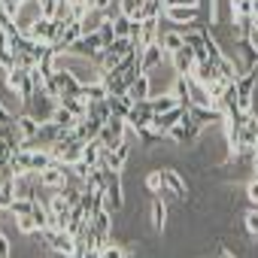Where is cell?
<instances>
[{
  "instance_id": "7a4b0ae2",
  "label": "cell",
  "mask_w": 258,
  "mask_h": 258,
  "mask_svg": "<svg viewBox=\"0 0 258 258\" xmlns=\"http://www.w3.org/2000/svg\"><path fill=\"white\" fill-rule=\"evenodd\" d=\"M255 82H258V67L237 76L234 85H237V109L240 112H252V106H255Z\"/></svg>"
},
{
  "instance_id": "60d3db41",
  "label": "cell",
  "mask_w": 258,
  "mask_h": 258,
  "mask_svg": "<svg viewBox=\"0 0 258 258\" xmlns=\"http://www.w3.org/2000/svg\"><path fill=\"white\" fill-rule=\"evenodd\" d=\"M0 258H10V240L0 234Z\"/></svg>"
},
{
  "instance_id": "30bf717a",
  "label": "cell",
  "mask_w": 258,
  "mask_h": 258,
  "mask_svg": "<svg viewBox=\"0 0 258 258\" xmlns=\"http://www.w3.org/2000/svg\"><path fill=\"white\" fill-rule=\"evenodd\" d=\"M185 106H173V109H167V112H161V115H155L152 118V131H158L161 137H167V131H170V127L173 124H179L182 118H185Z\"/></svg>"
},
{
  "instance_id": "ab89813d",
  "label": "cell",
  "mask_w": 258,
  "mask_h": 258,
  "mask_svg": "<svg viewBox=\"0 0 258 258\" xmlns=\"http://www.w3.org/2000/svg\"><path fill=\"white\" fill-rule=\"evenodd\" d=\"M164 7H191V10H201V0H164Z\"/></svg>"
},
{
  "instance_id": "1f68e13d",
  "label": "cell",
  "mask_w": 258,
  "mask_h": 258,
  "mask_svg": "<svg viewBox=\"0 0 258 258\" xmlns=\"http://www.w3.org/2000/svg\"><path fill=\"white\" fill-rule=\"evenodd\" d=\"M73 207H70V201L64 198V191L58 188L55 195H52V201H49V213H70Z\"/></svg>"
},
{
  "instance_id": "3957f363",
  "label": "cell",
  "mask_w": 258,
  "mask_h": 258,
  "mask_svg": "<svg viewBox=\"0 0 258 258\" xmlns=\"http://www.w3.org/2000/svg\"><path fill=\"white\" fill-rule=\"evenodd\" d=\"M106 182H103V210L106 213H118L124 207V198H121V176L118 170H103Z\"/></svg>"
},
{
  "instance_id": "ba28073f",
  "label": "cell",
  "mask_w": 258,
  "mask_h": 258,
  "mask_svg": "<svg viewBox=\"0 0 258 258\" xmlns=\"http://www.w3.org/2000/svg\"><path fill=\"white\" fill-rule=\"evenodd\" d=\"M124 131H127V121L124 118H118V115H109L106 121H103V127H100V143H103V149H109V146H115L121 137H124Z\"/></svg>"
},
{
  "instance_id": "f35d334b",
  "label": "cell",
  "mask_w": 258,
  "mask_h": 258,
  "mask_svg": "<svg viewBox=\"0 0 258 258\" xmlns=\"http://www.w3.org/2000/svg\"><path fill=\"white\" fill-rule=\"evenodd\" d=\"M246 198L252 201V207H258V176H255V179L246 185Z\"/></svg>"
},
{
  "instance_id": "44dd1931",
  "label": "cell",
  "mask_w": 258,
  "mask_h": 258,
  "mask_svg": "<svg viewBox=\"0 0 258 258\" xmlns=\"http://www.w3.org/2000/svg\"><path fill=\"white\" fill-rule=\"evenodd\" d=\"M216 73H219V79L222 82H237V76H240V70H237V64H234V58H228V55H222L219 61H216Z\"/></svg>"
},
{
  "instance_id": "74e56055",
  "label": "cell",
  "mask_w": 258,
  "mask_h": 258,
  "mask_svg": "<svg viewBox=\"0 0 258 258\" xmlns=\"http://www.w3.org/2000/svg\"><path fill=\"white\" fill-rule=\"evenodd\" d=\"M19 231H22V234H34V231H37L34 216H19Z\"/></svg>"
},
{
  "instance_id": "5bb4252c",
  "label": "cell",
  "mask_w": 258,
  "mask_h": 258,
  "mask_svg": "<svg viewBox=\"0 0 258 258\" xmlns=\"http://www.w3.org/2000/svg\"><path fill=\"white\" fill-rule=\"evenodd\" d=\"M188 115H191V121L201 124V127H207V124H219V121L225 118L222 109H216V106H188Z\"/></svg>"
},
{
  "instance_id": "ee69618b",
  "label": "cell",
  "mask_w": 258,
  "mask_h": 258,
  "mask_svg": "<svg viewBox=\"0 0 258 258\" xmlns=\"http://www.w3.org/2000/svg\"><path fill=\"white\" fill-rule=\"evenodd\" d=\"M0 131H4V124H0Z\"/></svg>"
},
{
  "instance_id": "8fae6325",
  "label": "cell",
  "mask_w": 258,
  "mask_h": 258,
  "mask_svg": "<svg viewBox=\"0 0 258 258\" xmlns=\"http://www.w3.org/2000/svg\"><path fill=\"white\" fill-rule=\"evenodd\" d=\"M167 58V52L161 49V43H152L140 52V73H152L155 67H161V61Z\"/></svg>"
},
{
  "instance_id": "52a82bcc",
  "label": "cell",
  "mask_w": 258,
  "mask_h": 258,
  "mask_svg": "<svg viewBox=\"0 0 258 258\" xmlns=\"http://www.w3.org/2000/svg\"><path fill=\"white\" fill-rule=\"evenodd\" d=\"M67 179H70V167L61 164V161H55L52 167H46L43 173H37V182H40L43 188H64Z\"/></svg>"
},
{
  "instance_id": "83f0119b",
  "label": "cell",
  "mask_w": 258,
  "mask_h": 258,
  "mask_svg": "<svg viewBox=\"0 0 258 258\" xmlns=\"http://www.w3.org/2000/svg\"><path fill=\"white\" fill-rule=\"evenodd\" d=\"M61 106H64L67 112H73L76 118H82V115L88 112V103H85L79 94H70V97H64V100H61Z\"/></svg>"
},
{
  "instance_id": "484cf974",
  "label": "cell",
  "mask_w": 258,
  "mask_h": 258,
  "mask_svg": "<svg viewBox=\"0 0 258 258\" xmlns=\"http://www.w3.org/2000/svg\"><path fill=\"white\" fill-rule=\"evenodd\" d=\"M149 103H152V112H155V115H161V112H167V109H173V106H182L173 91H170V94H161V97H149Z\"/></svg>"
},
{
  "instance_id": "8d00e7d4",
  "label": "cell",
  "mask_w": 258,
  "mask_h": 258,
  "mask_svg": "<svg viewBox=\"0 0 258 258\" xmlns=\"http://www.w3.org/2000/svg\"><path fill=\"white\" fill-rule=\"evenodd\" d=\"M246 231H249L252 237H258V207L246 213Z\"/></svg>"
},
{
  "instance_id": "4dcf8cb0",
  "label": "cell",
  "mask_w": 258,
  "mask_h": 258,
  "mask_svg": "<svg viewBox=\"0 0 258 258\" xmlns=\"http://www.w3.org/2000/svg\"><path fill=\"white\" fill-rule=\"evenodd\" d=\"M131 28H134V19H127V16H115V19H112L115 40H121V37H131Z\"/></svg>"
},
{
  "instance_id": "7402d4cb",
  "label": "cell",
  "mask_w": 258,
  "mask_h": 258,
  "mask_svg": "<svg viewBox=\"0 0 258 258\" xmlns=\"http://www.w3.org/2000/svg\"><path fill=\"white\" fill-rule=\"evenodd\" d=\"M79 97H82L85 103H94V100H103V97H106V88H103L100 79H94V82H82Z\"/></svg>"
},
{
  "instance_id": "7bdbcfd3",
  "label": "cell",
  "mask_w": 258,
  "mask_h": 258,
  "mask_svg": "<svg viewBox=\"0 0 258 258\" xmlns=\"http://www.w3.org/2000/svg\"><path fill=\"white\" fill-rule=\"evenodd\" d=\"M252 16L258 19V0H255V4H252Z\"/></svg>"
},
{
  "instance_id": "836d02e7",
  "label": "cell",
  "mask_w": 258,
  "mask_h": 258,
  "mask_svg": "<svg viewBox=\"0 0 258 258\" xmlns=\"http://www.w3.org/2000/svg\"><path fill=\"white\" fill-rule=\"evenodd\" d=\"M252 4H255V0H231V16L234 19L252 16Z\"/></svg>"
},
{
  "instance_id": "e575fe53",
  "label": "cell",
  "mask_w": 258,
  "mask_h": 258,
  "mask_svg": "<svg viewBox=\"0 0 258 258\" xmlns=\"http://www.w3.org/2000/svg\"><path fill=\"white\" fill-rule=\"evenodd\" d=\"M100 258H127V249L109 240V243H106V246L100 249Z\"/></svg>"
},
{
  "instance_id": "f1b7e54d",
  "label": "cell",
  "mask_w": 258,
  "mask_h": 258,
  "mask_svg": "<svg viewBox=\"0 0 258 258\" xmlns=\"http://www.w3.org/2000/svg\"><path fill=\"white\" fill-rule=\"evenodd\" d=\"M164 216H167V207H164V201L155 195V198H152V228H155L158 234L164 231Z\"/></svg>"
},
{
  "instance_id": "8992f818",
  "label": "cell",
  "mask_w": 258,
  "mask_h": 258,
  "mask_svg": "<svg viewBox=\"0 0 258 258\" xmlns=\"http://www.w3.org/2000/svg\"><path fill=\"white\" fill-rule=\"evenodd\" d=\"M40 234H43V240L52 246V252H58V255H64V258L76 255V237H73L70 231H55V228H46V231H40Z\"/></svg>"
},
{
  "instance_id": "7c38bea8",
  "label": "cell",
  "mask_w": 258,
  "mask_h": 258,
  "mask_svg": "<svg viewBox=\"0 0 258 258\" xmlns=\"http://www.w3.org/2000/svg\"><path fill=\"white\" fill-rule=\"evenodd\" d=\"M100 127H103V121H97V118H91V115H82V118L76 121V127H73V137L91 143V140L100 137Z\"/></svg>"
},
{
  "instance_id": "d6a6232c",
  "label": "cell",
  "mask_w": 258,
  "mask_h": 258,
  "mask_svg": "<svg viewBox=\"0 0 258 258\" xmlns=\"http://www.w3.org/2000/svg\"><path fill=\"white\" fill-rule=\"evenodd\" d=\"M34 204H37V201H31V198H16L10 210H13L16 219H19V216H31V213H34Z\"/></svg>"
},
{
  "instance_id": "d4e9b609",
  "label": "cell",
  "mask_w": 258,
  "mask_h": 258,
  "mask_svg": "<svg viewBox=\"0 0 258 258\" xmlns=\"http://www.w3.org/2000/svg\"><path fill=\"white\" fill-rule=\"evenodd\" d=\"M158 43H161V49L167 52V58H170L176 49H182V46H185V40H182V34H179V31H167V34H161V37H158Z\"/></svg>"
},
{
  "instance_id": "ffe728a7",
  "label": "cell",
  "mask_w": 258,
  "mask_h": 258,
  "mask_svg": "<svg viewBox=\"0 0 258 258\" xmlns=\"http://www.w3.org/2000/svg\"><path fill=\"white\" fill-rule=\"evenodd\" d=\"M106 103H109L112 115H118V118H127V112L134 109V100L127 94H106Z\"/></svg>"
},
{
  "instance_id": "cb8c5ba5",
  "label": "cell",
  "mask_w": 258,
  "mask_h": 258,
  "mask_svg": "<svg viewBox=\"0 0 258 258\" xmlns=\"http://www.w3.org/2000/svg\"><path fill=\"white\" fill-rule=\"evenodd\" d=\"M127 97H131L134 103L149 100V73H140V76H137V82L127 88Z\"/></svg>"
},
{
  "instance_id": "d6986e66",
  "label": "cell",
  "mask_w": 258,
  "mask_h": 258,
  "mask_svg": "<svg viewBox=\"0 0 258 258\" xmlns=\"http://www.w3.org/2000/svg\"><path fill=\"white\" fill-rule=\"evenodd\" d=\"M49 121H55V124L61 127V131H64V137H67V134L73 131V127H76V121H79V118H76L73 112H67V109H64V106L58 103V106L52 109V115H49Z\"/></svg>"
},
{
  "instance_id": "4fadbf2b",
  "label": "cell",
  "mask_w": 258,
  "mask_h": 258,
  "mask_svg": "<svg viewBox=\"0 0 258 258\" xmlns=\"http://www.w3.org/2000/svg\"><path fill=\"white\" fill-rule=\"evenodd\" d=\"M195 82H201L204 88L207 85H213L216 79H219V73H216V64L210 61V58H204V61H195V67H191V73H188Z\"/></svg>"
},
{
  "instance_id": "b9f144b4",
  "label": "cell",
  "mask_w": 258,
  "mask_h": 258,
  "mask_svg": "<svg viewBox=\"0 0 258 258\" xmlns=\"http://www.w3.org/2000/svg\"><path fill=\"white\" fill-rule=\"evenodd\" d=\"M219 258H237V255H231L228 249H219Z\"/></svg>"
},
{
  "instance_id": "9c48e42d",
  "label": "cell",
  "mask_w": 258,
  "mask_h": 258,
  "mask_svg": "<svg viewBox=\"0 0 258 258\" xmlns=\"http://www.w3.org/2000/svg\"><path fill=\"white\" fill-rule=\"evenodd\" d=\"M152 118H155V112H152V103L149 100H140V103H134V109L127 112V127L131 131H143V127H152Z\"/></svg>"
},
{
  "instance_id": "4316f807",
  "label": "cell",
  "mask_w": 258,
  "mask_h": 258,
  "mask_svg": "<svg viewBox=\"0 0 258 258\" xmlns=\"http://www.w3.org/2000/svg\"><path fill=\"white\" fill-rule=\"evenodd\" d=\"M16 198H19L16 179H4V182H0V210H10Z\"/></svg>"
},
{
  "instance_id": "d590c367",
  "label": "cell",
  "mask_w": 258,
  "mask_h": 258,
  "mask_svg": "<svg viewBox=\"0 0 258 258\" xmlns=\"http://www.w3.org/2000/svg\"><path fill=\"white\" fill-rule=\"evenodd\" d=\"M146 188H149L152 195H161V170H152V173L146 176Z\"/></svg>"
},
{
  "instance_id": "603a6c76",
  "label": "cell",
  "mask_w": 258,
  "mask_h": 258,
  "mask_svg": "<svg viewBox=\"0 0 258 258\" xmlns=\"http://www.w3.org/2000/svg\"><path fill=\"white\" fill-rule=\"evenodd\" d=\"M143 7H146V0H118V16L143 22Z\"/></svg>"
},
{
  "instance_id": "277c9868",
  "label": "cell",
  "mask_w": 258,
  "mask_h": 258,
  "mask_svg": "<svg viewBox=\"0 0 258 258\" xmlns=\"http://www.w3.org/2000/svg\"><path fill=\"white\" fill-rule=\"evenodd\" d=\"M161 198L173 201H188V185L173 167H161Z\"/></svg>"
},
{
  "instance_id": "5b68a950",
  "label": "cell",
  "mask_w": 258,
  "mask_h": 258,
  "mask_svg": "<svg viewBox=\"0 0 258 258\" xmlns=\"http://www.w3.org/2000/svg\"><path fill=\"white\" fill-rule=\"evenodd\" d=\"M7 85L10 91H16L25 103L34 100V82H31V70H22V67H13L7 70Z\"/></svg>"
},
{
  "instance_id": "e0dca14e",
  "label": "cell",
  "mask_w": 258,
  "mask_h": 258,
  "mask_svg": "<svg viewBox=\"0 0 258 258\" xmlns=\"http://www.w3.org/2000/svg\"><path fill=\"white\" fill-rule=\"evenodd\" d=\"M16 131H19L22 140H31V137H37V131H40V121H37L31 112H22V115H16Z\"/></svg>"
},
{
  "instance_id": "ac0fdd59",
  "label": "cell",
  "mask_w": 258,
  "mask_h": 258,
  "mask_svg": "<svg viewBox=\"0 0 258 258\" xmlns=\"http://www.w3.org/2000/svg\"><path fill=\"white\" fill-rule=\"evenodd\" d=\"M158 37H161V34H158V19H143V22H140V37H137L140 49L158 43Z\"/></svg>"
},
{
  "instance_id": "f546056e",
  "label": "cell",
  "mask_w": 258,
  "mask_h": 258,
  "mask_svg": "<svg viewBox=\"0 0 258 258\" xmlns=\"http://www.w3.org/2000/svg\"><path fill=\"white\" fill-rule=\"evenodd\" d=\"M85 115H91V118H97V121H106V118L112 115V109H109V103H106V97H103V100L88 103V112H85Z\"/></svg>"
},
{
  "instance_id": "6da1fadb",
  "label": "cell",
  "mask_w": 258,
  "mask_h": 258,
  "mask_svg": "<svg viewBox=\"0 0 258 258\" xmlns=\"http://www.w3.org/2000/svg\"><path fill=\"white\" fill-rule=\"evenodd\" d=\"M258 146V115L246 112L243 115V127H240V137H237V158H252Z\"/></svg>"
},
{
  "instance_id": "2e32d148",
  "label": "cell",
  "mask_w": 258,
  "mask_h": 258,
  "mask_svg": "<svg viewBox=\"0 0 258 258\" xmlns=\"http://www.w3.org/2000/svg\"><path fill=\"white\" fill-rule=\"evenodd\" d=\"M161 13L173 25H195L198 22V10H191V7H164Z\"/></svg>"
},
{
  "instance_id": "9a60e30c",
  "label": "cell",
  "mask_w": 258,
  "mask_h": 258,
  "mask_svg": "<svg viewBox=\"0 0 258 258\" xmlns=\"http://www.w3.org/2000/svg\"><path fill=\"white\" fill-rule=\"evenodd\" d=\"M170 61H173V70H176L179 76H188L191 67H195V61H198V55H195V49L182 46V49H176V52L170 55Z\"/></svg>"
}]
</instances>
